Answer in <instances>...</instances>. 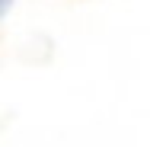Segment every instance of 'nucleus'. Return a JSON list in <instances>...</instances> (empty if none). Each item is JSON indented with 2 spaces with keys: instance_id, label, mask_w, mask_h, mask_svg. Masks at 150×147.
Here are the masks:
<instances>
[{
  "instance_id": "obj_1",
  "label": "nucleus",
  "mask_w": 150,
  "mask_h": 147,
  "mask_svg": "<svg viewBox=\"0 0 150 147\" xmlns=\"http://www.w3.org/2000/svg\"><path fill=\"white\" fill-rule=\"evenodd\" d=\"M10 3H13V0H0V16H3L6 10H10Z\"/></svg>"
}]
</instances>
